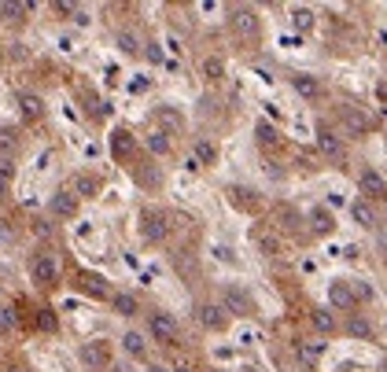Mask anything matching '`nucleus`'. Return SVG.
I'll list each match as a JSON object with an SVG mask.
<instances>
[{
    "mask_svg": "<svg viewBox=\"0 0 387 372\" xmlns=\"http://www.w3.org/2000/svg\"><path fill=\"white\" fill-rule=\"evenodd\" d=\"M148 332H152L155 343H163V347H177V343H181V328H177V321L170 314H163V310L148 314Z\"/></svg>",
    "mask_w": 387,
    "mask_h": 372,
    "instance_id": "f257e3e1",
    "label": "nucleus"
},
{
    "mask_svg": "<svg viewBox=\"0 0 387 372\" xmlns=\"http://www.w3.org/2000/svg\"><path fill=\"white\" fill-rule=\"evenodd\" d=\"M30 277H34V284H41V287H52V284L59 280L56 258H52V254H37L34 266H30Z\"/></svg>",
    "mask_w": 387,
    "mask_h": 372,
    "instance_id": "f03ea898",
    "label": "nucleus"
},
{
    "mask_svg": "<svg viewBox=\"0 0 387 372\" xmlns=\"http://www.w3.org/2000/svg\"><path fill=\"white\" fill-rule=\"evenodd\" d=\"M273 225H277V229H284V232H299L302 229V214L292 206V203H273Z\"/></svg>",
    "mask_w": 387,
    "mask_h": 372,
    "instance_id": "7ed1b4c3",
    "label": "nucleus"
},
{
    "mask_svg": "<svg viewBox=\"0 0 387 372\" xmlns=\"http://www.w3.org/2000/svg\"><path fill=\"white\" fill-rule=\"evenodd\" d=\"M82 361L89 368H107L111 365V347L104 343V339H92V343L82 347Z\"/></svg>",
    "mask_w": 387,
    "mask_h": 372,
    "instance_id": "20e7f679",
    "label": "nucleus"
},
{
    "mask_svg": "<svg viewBox=\"0 0 387 372\" xmlns=\"http://www.w3.org/2000/svg\"><path fill=\"white\" fill-rule=\"evenodd\" d=\"M199 325L221 332L225 325H229V314L221 310V302H203V306H199Z\"/></svg>",
    "mask_w": 387,
    "mask_h": 372,
    "instance_id": "39448f33",
    "label": "nucleus"
},
{
    "mask_svg": "<svg viewBox=\"0 0 387 372\" xmlns=\"http://www.w3.org/2000/svg\"><path fill=\"white\" fill-rule=\"evenodd\" d=\"M358 188H362L365 199H383V196H387V181H383L376 170H365V173L358 177Z\"/></svg>",
    "mask_w": 387,
    "mask_h": 372,
    "instance_id": "423d86ee",
    "label": "nucleus"
},
{
    "mask_svg": "<svg viewBox=\"0 0 387 372\" xmlns=\"http://www.w3.org/2000/svg\"><path fill=\"white\" fill-rule=\"evenodd\" d=\"M70 196H74V199H96V196H100V177L78 173L74 185H70Z\"/></svg>",
    "mask_w": 387,
    "mask_h": 372,
    "instance_id": "0eeeda50",
    "label": "nucleus"
},
{
    "mask_svg": "<svg viewBox=\"0 0 387 372\" xmlns=\"http://www.w3.org/2000/svg\"><path fill=\"white\" fill-rule=\"evenodd\" d=\"M170 232V225H166V214H144V240H152V244H163Z\"/></svg>",
    "mask_w": 387,
    "mask_h": 372,
    "instance_id": "6e6552de",
    "label": "nucleus"
},
{
    "mask_svg": "<svg viewBox=\"0 0 387 372\" xmlns=\"http://www.w3.org/2000/svg\"><path fill=\"white\" fill-rule=\"evenodd\" d=\"M340 122H343V129H347L350 137H362L365 129H369V118L362 115L358 107H350V104H347V107H340Z\"/></svg>",
    "mask_w": 387,
    "mask_h": 372,
    "instance_id": "1a4fd4ad",
    "label": "nucleus"
},
{
    "mask_svg": "<svg viewBox=\"0 0 387 372\" xmlns=\"http://www.w3.org/2000/svg\"><path fill=\"white\" fill-rule=\"evenodd\" d=\"M221 310L229 314V317H244L251 310V302L244 291H236V287H225V299H221Z\"/></svg>",
    "mask_w": 387,
    "mask_h": 372,
    "instance_id": "9d476101",
    "label": "nucleus"
},
{
    "mask_svg": "<svg viewBox=\"0 0 387 372\" xmlns=\"http://www.w3.org/2000/svg\"><path fill=\"white\" fill-rule=\"evenodd\" d=\"M328 302L336 306V310H354V291H350V284L347 280H336L332 287H328Z\"/></svg>",
    "mask_w": 387,
    "mask_h": 372,
    "instance_id": "9b49d317",
    "label": "nucleus"
},
{
    "mask_svg": "<svg viewBox=\"0 0 387 372\" xmlns=\"http://www.w3.org/2000/svg\"><path fill=\"white\" fill-rule=\"evenodd\" d=\"M317 148L325 151L328 159H343V140L336 137L328 125H321V129H317Z\"/></svg>",
    "mask_w": 387,
    "mask_h": 372,
    "instance_id": "f8f14e48",
    "label": "nucleus"
},
{
    "mask_svg": "<svg viewBox=\"0 0 387 372\" xmlns=\"http://www.w3.org/2000/svg\"><path fill=\"white\" fill-rule=\"evenodd\" d=\"M48 210H52L56 218H74L78 214V199L70 196V192H56L52 203H48Z\"/></svg>",
    "mask_w": 387,
    "mask_h": 372,
    "instance_id": "ddd939ff",
    "label": "nucleus"
},
{
    "mask_svg": "<svg viewBox=\"0 0 387 372\" xmlns=\"http://www.w3.org/2000/svg\"><path fill=\"white\" fill-rule=\"evenodd\" d=\"M233 26H236V34H244V37H254L258 34V19H254L251 8H236L233 11Z\"/></svg>",
    "mask_w": 387,
    "mask_h": 372,
    "instance_id": "4468645a",
    "label": "nucleus"
},
{
    "mask_svg": "<svg viewBox=\"0 0 387 372\" xmlns=\"http://www.w3.org/2000/svg\"><path fill=\"white\" fill-rule=\"evenodd\" d=\"M350 214H354V221H358L362 229H376V210H373V203L358 199V203L350 206Z\"/></svg>",
    "mask_w": 387,
    "mask_h": 372,
    "instance_id": "2eb2a0df",
    "label": "nucleus"
},
{
    "mask_svg": "<svg viewBox=\"0 0 387 372\" xmlns=\"http://www.w3.org/2000/svg\"><path fill=\"white\" fill-rule=\"evenodd\" d=\"M292 89H295L299 96H306V100H317V96H321V85L314 82L310 74H299V78H292Z\"/></svg>",
    "mask_w": 387,
    "mask_h": 372,
    "instance_id": "dca6fc26",
    "label": "nucleus"
},
{
    "mask_svg": "<svg viewBox=\"0 0 387 372\" xmlns=\"http://www.w3.org/2000/svg\"><path fill=\"white\" fill-rule=\"evenodd\" d=\"M144 144H148L152 155H170V133H163V129H152Z\"/></svg>",
    "mask_w": 387,
    "mask_h": 372,
    "instance_id": "f3484780",
    "label": "nucleus"
},
{
    "mask_svg": "<svg viewBox=\"0 0 387 372\" xmlns=\"http://www.w3.org/2000/svg\"><path fill=\"white\" fill-rule=\"evenodd\" d=\"M19 107H23L26 118H41V111H44L41 96H34V92H23V96H19Z\"/></svg>",
    "mask_w": 387,
    "mask_h": 372,
    "instance_id": "a211bd4d",
    "label": "nucleus"
},
{
    "mask_svg": "<svg viewBox=\"0 0 387 372\" xmlns=\"http://www.w3.org/2000/svg\"><path fill=\"white\" fill-rule=\"evenodd\" d=\"M192 159H196L199 166H214V159H218V148H214L211 140H196V155H192Z\"/></svg>",
    "mask_w": 387,
    "mask_h": 372,
    "instance_id": "6ab92c4d",
    "label": "nucleus"
},
{
    "mask_svg": "<svg viewBox=\"0 0 387 372\" xmlns=\"http://www.w3.org/2000/svg\"><path fill=\"white\" fill-rule=\"evenodd\" d=\"M122 347H125V354H133V358H144V354H148V343H144L140 332H125Z\"/></svg>",
    "mask_w": 387,
    "mask_h": 372,
    "instance_id": "aec40b11",
    "label": "nucleus"
},
{
    "mask_svg": "<svg viewBox=\"0 0 387 372\" xmlns=\"http://www.w3.org/2000/svg\"><path fill=\"white\" fill-rule=\"evenodd\" d=\"M310 321H314V328H317L321 335H332V332H336V317H332L328 310H310Z\"/></svg>",
    "mask_w": 387,
    "mask_h": 372,
    "instance_id": "412c9836",
    "label": "nucleus"
},
{
    "mask_svg": "<svg viewBox=\"0 0 387 372\" xmlns=\"http://www.w3.org/2000/svg\"><path fill=\"white\" fill-rule=\"evenodd\" d=\"M347 332H350L354 339H373V325H369L365 317H350V321H347Z\"/></svg>",
    "mask_w": 387,
    "mask_h": 372,
    "instance_id": "4be33fe9",
    "label": "nucleus"
},
{
    "mask_svg": "<svg viewBox=\"0 0 387 372\" xmlns=\"http://www.w3.org/2000/svg\"><path fill=\"white\" fill-rule=\"evenodd\" d=\"M292 26L302 30V34H306V30H314V11L310 8H292Z\"/></svg>",
    "mask_w": 387,
    "mask_h": 372,
    "instance_id": "5701e85b",
    "label": "nucleus"
},
{
    "mask_svg": "<svg viewBox=\"0 0 387 372\" xmlns=\"http://www.w3.org/2000/svg\"><path fill=\"white\" fill-rule=\"evenodd\" d=\"M111 306H115V314H122V317H133L137 314V299L133 295H115V299H111Z\"/></svg>",
    "mask_w": 387,
    "mask_h": 372,
    "instance_id": "b1692460",
    "label": "nucleus"
},
{
    "mask_svg": "<svg viewBox=\"0 0 387 372\" xmlns=\"http://www.w3.org/2000/svg\"><path fill=\"white\" fill-rule=\"evenodd\" d=\"M254 244L262 247L266 254H281V244H277V236H269L266 229H258V232H254Z\"/></svg>",
    "mask_w": 387,
    "mask_h": 372,
    "instance_id": "393cba45",
    "label": "nucleus"
},
{
    "mask_svg": "<svg viewBox=\"0 0 387 372\" xmlns=\"http://www.w3.org/2000/svg\"><path fill=\"white\" fill-rule=\"evenodd\" d=\"M310 225H314V232H332V229H336L332 214H325V210H314V214H310Z\"/></svg>",
    "mask_w": 387,
    "mask_h": 372,
    "instance_id": "a878e982",
    "label": "nucleus"
},
{
    "mask_svg": "<svg viewBox=\"0 0 387 372\" xmlns=\"http://www.w3.org/2000/svg\"><path fill=\"white\" fill-rule=\"evenodd\" d=\"M221 74H225V63H221L218 56H207V59H203V78H211V82H218Z\"/></svg>",
    "mask_w": 387,
    "mask_h": 372,
    "instance_id": "bb28decb",
    "label": "nucleus"
},
{
    "mask_svg": "<svg viewBox=\"0 0 387 372\" xmlns=\"http://www.w3.org/2000/svg\"><path fill=\"white\" fill-rule=\"evenodd\" d=\"M26 11H34V4H0V15H4V19H11V23H19Z\"/></svg>",
    "mask_w": 387,
    "mask_h": 372,
    "instance_id": "cd10ccee",
    "label": "nucleus"
},
{
    "mask_svg": "<svg viewBox=\"0 0 387 372\" xmlns=\"http://www.w3.org/2000/svg\"><path fill=\"white\" fill-rule=\"evenodd\" d=\"M8 185H11V159H0V199L8 196Z\"/></svg>",
    "mask_w": 387,
    "mask_h": 372,
    "instance_id": "c85d7f7f",
    "label": "nucleus"
},
{
    "mask_svg": "<svg viewBox=\"0 0 387 372\" xmlns=\"http://www.w3.org/2000/svg\"><path fill=\"white\" fill-rule=\"evenodd\" d=\"M159 122H163V125L170 129V133H181V118H177L170 107H163V111H159Z\"/></svg>",
    "mask_w": 387,
    "mask_h": 372,
    "instance_id": "c756f323",
    "label": "nucleus"
},
{
    "mask_svg": "<svg viewBox=\"0 0 387 372\" xmlns=\"http://www.w3.org/2000/svg\"><path fill=\"white\" fill-rule=\"evenodd\" d=\"M118 48H122L125 56H137V52H140V41H137L133 34H118Z\"/></svg>",
    "mask_w": 387,
    "mask_h": 372,
    "instance_id": "7c9ffc66",
    "label": "nucleus"
},
{
    "mask_svg": "<svg viewBox=\"0 0 387 372\" xmlns=\"http://www.w3.org/2000/svg\"><path fill=\"white\" fill-rule=\"evenodd\" d=\"M85 291H89V295H96V299H104V295H107V287H104L100 277H85Z\"/></svg>",
    "mask_w": 387,
    "mask_h": 372,
    "instance_id": "2f4dec72",
    "label": "nucleus"
},
{
    "mask_svg": "<svg viewBox=\"0 0 387 372\" xmlns=\"http://www.w3.org/2000/svg\"><path fill=\"white\" fill-rule=\"evenodd\" d=\"M321 350H325L321 343H299V354H302L306 361H317V358H321Z\"/></svg>",
    "mask_w": 387,
    "mask_h": 372,
    "instance_id": "473e14b6",
    "label": "nucleus"
},
{
    "mask_svg": "<svg viewBox=\"0 0 387 372\" xmlns=\"http://www.w3.org/2000/svg\"><path fill=\"white\" fill-rule=\"evenodd\" d=\"M129 148H133V140H129L125 129H118V133H115V155H125Z\"/></svg>",
    "mask_w": 387,
    "mask_h": 372,
    "instance_id": "72a5a7b5",
    "label": "nucleus"
},
{
    "mask_svg": "<svg viewBox=\"0 0 387 372\" xmlns=\"http://www.w3.org/2000/svg\"><path fill=\"white\" fill-rule=\"evenodd\" d=\"M15 140H19V137H15V129H0V151H11Z\"/></svg>",
    "mask_w": 387,
    "mask_h": 372,
    "instance_id": "f704fd0d",
    "label": "nucleus"
},
{
    "mask_svg": "<svg viewBox=\"0 0 387 372\" xmlns=\"http://www.w3.org/2000/svg\"><path fill=\"white\" fill-rule=\"evenodd\" d=\"M350 291H354V299H369V295H373V291H369V284H362V280H354Z\"/></svg>",
    "mask_w": 387,
    "mask_h": 372,
    "instance_id": "c9c22d12",
    "label": "nucleus"
},
{
    "mask_svg": "<svg viewBox=\"0 0 387 372\" xmlns=\"http://www.w3.org/2000/svg\"><path fill=\"white\" fill-rule=\"evenodd\" d=\"M258 140H262V144H277V133H273L269 125H258Z\"/></svg>",
    "mask_w": 387,
    "mask_h": 372,
    "instance_id": "e433bc0d",
    "label": "nucleus"
},
{
    "mask_svg": "<svg viewBox=\"0 0 387 372\" xmlns=\"http://www.w3.org/2000/svg\"><path fill=\"white\" fill-rule=\"evenodd\" d=\"M148 59H152V63H163V52H159V44H148Z\"/></svg>",
    "mask_w": 387,
    "mask_h": 372,
    "instance_id": "4c0bfd02",
    "label": "nucleus"
},
{
    "mask_svg": "<svg viewBox=\"0 0 387 372\" xmlns=\"http://www.w3.org/2000/svg\"><path fill=\"white\" fill-rule=\"evenodd\" d=\"M173 372H196V368L192 365H173Z\"/></svg>",
    "mask_w": 387,
    "mask_h": 372,
    "instance_id": "58836bf2",
    "label": "nucleus"
},
{
    "mask_svg": "<svg viewBox=\"0 0 387 372\" xmlns=\"http://www.w3.org/2000/svg\"><path fill=\"white\" fill-rule=\"evenodd\" d=\"M380 372H387V361H383V365H380Z\"/></svg>",
    "mask_w": 387,
    "mask_h": 372,
    "instance_id": "ea45409f",
    "label": "nucleus"
},
{
    "mask_svg": "<svg viewBox=\"0 0 387 372\" xmlns=\"http://www.w3.org/2000/svg\"><path fill=\"white\" fill-rule=\"evenodd\" d=\"M152 372H166V368H152Z\"/></svg>",
    "mask_w": 387,
    "mask_h": 372,
    "instance_id": "a19ab883",
    "label": "nucleus"
}]
</instances>
